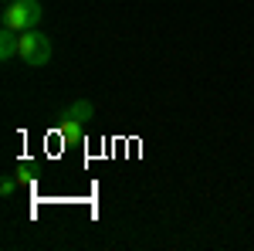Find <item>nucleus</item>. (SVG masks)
I'll return each mask as SVG.
<instances>
[{
    "mask_svg": "<svg viewBox=\"0 0 254 251\" xmlns=\"http://www.w3.org/2000/svg\"><path fill=\"white\" fill-rule=\"evenodd\" d=\"M41 20H44V7L38 0H10L3 3V14H0V24L3 27H14V31H34Z\"/></svg>",
    "mask_w": 254,
    "mask_h": 251,
    "instance_id": "obj_1",
    "label": "nucleus"
},
{
    "mask_svg": "<svg viewBox=\"0 0 254 251\" xmlns=\"http://www.w3.org/2000/svg\"><path fill=\"white\" fill-rule=\"evenodd\" d=\"M17 55L27 68H44L51 55H55V44L48 34H41L38 27L34 31H20V41H17Z\"/></svg>",
    "mask_w": 254,
    "mask_h": 251,
    "instance_id": "obj_2",
    "label": "nucleus"
},
{
    "mask_svg": "<svg viewBox=\"0 0 254 251\" xmlns=\"http://www.w3.org/2000/svg\"><path fill=\"white\" fill-rule=\"evenodd\" d=\"M92 119H95V105H92L88 98H75L71 105H64L58 112V122H85V126H88Z\"/></svg>",
    "mask_w": 254,
    "mask_h": 251,
    "instance_id": "obj_3",
    "label": "nucleus"
},
{
    "mask_svg": "<svg viewBox=\"0 0 254 251\" xmlns=\"http://www.w3.org/2000/svg\"><path fill=\"white\" fill-rule=\"evenodd\" d=\"M17 41H20V34L14 27H0V61H10L17 55Z\"/></svg>",
    "mask_w": 254,
    "mask_h": 251,
    "instance_id": "obj_4",
    "label": "nucleus"
},
{
    "mask_svg": "<svg viewBox=\"0 0 254 251\" xmlns=\"http://www.w3.org/2000/svg\"><path fill=\"white\" fill-rule=\"evenodd\" d=\"M58 133L68 146H78L81 136H85V122H58Z\"/></svg>",
    "mask_w": 254,
    "mask_h": 251,
    "instance_id": "obj_5",
    "label": "nucleus"
},
{
    "mask_svg": "<svg viewBox=\"0 0 254 251\" xmlns=\"http://www.w3.org/2000/svg\"><path fill=\"white\" fill-rule=\"evenodd\" d=\"M17 176L10 173V176H3V183H0V193H3V197H14V193H17Z\"/></svg>",
    "mask_w": 254,
    "mask_h": 251,
    "instance_id": "obj_6",
    "label": "nucleus"
},
{
    "mask_svg": "<svg viewBox=\"0 0 254 251\" xmlns=\"http://www.w3.org/2000/svg\"><path fill=\"white\" fill-rule=\"evenodd\" d=\"M14 176H17L20 183H27V180L34 176V163H17V170H14Z\"/></svg>",
    "mask_w": 254,
    "mask_h": 251,
    "instance_id": "obj_7",
    "label": "nucleus"
},
{
    "mask_svg": "<svg viewBox=\"0 0 254 251\" xmlns=\"http://www.w3.org/2000/svg\"><path fill=\"white\" fill-rule=\"evenodd\" d=\"M3 3H10V0H3Z\"/></svg>",
    "mask_w": 254,
    "mask_h": 251,
    "instance_id": "obj_8",
    "label": "nucleus"
}]
</instances>
